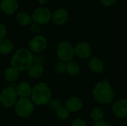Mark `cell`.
Segmentation results:
<instances>
[{"mask_svg": "<svg viewBox=\"0 0 127 126\" xmlns=\"http://www.w3.org/2000/svg\"><path fill=\"white\" fill-rule=\"evenodd\" d=\"M47 45H48L47 39L42 35L34 36L30 39L28 42L29 50L31 52L36 53H40L44 50H45Z\"/></svg>", "mask_w": 127, "mask_h": 126, "instance_id": "cell-8", "label": "cell"}, {"mask_svg": "<svg viewBox=\"0 0 127 126\" xmlns=\"http://www.w3.org/2000/svg\"><path fill=\"white\" fill-rule=\"evenodd\" d=\"M71 126H86V123L83 120L77 118L74 121H72Z\"/></svg>", "mask_w": 127, "mask_h": 126, "instance_id": "cell-27", "label": "cell"}, {"mask_svg": "<svg viewBox=\"0 0 127 126\" xmlns=\"http://www.w3.org/2000/svg\"><path fill=\"white\" fill-rule=\"evenodd\" d=\"M14 48V45L11 40L7 38H4L0 40V54L7 55L11 53Z\"/></svg>", "mask_w": 127, "mask_h": 126, "instance_id": "cell-17", "label": "cell"}, {"mask_svg": "<svg viewBox=\"0 0 127 126\" xmlns=\"http://www.w3.org/2000/svg\"><path fill=\"white\" fill-rule=\"evenodd\" d=\"M54 69L57 74H63L66 72V64L64 62L59 61L54 65Z\"/></svg>", "mask_w": 127, "mask_h": 126, "instance_id": "cell-23", "label": "cell"}, {"mask_svg": "<svg viewBox=\"0 0 127 126\" xmlns=\"http://www.w3.org/2000/svg\"><path fill=\"white\" fill-rule=\"evenodd\" d=\"M57 53L60 61L69 62L73 59L75 55L74 48L70 42L67 41H62L57 45Z\"/></svg>", "mask_w": 127, "mask_h": 126, "instance_id": "cell-5", "label": "cell"}, {"mask_svg": "<svg viewBox=\"0 0 127 126\" xmlns=\"http://www.w3.org/2000/svg\"><path fill=\"white\" fill-rule=\"evenodd\" d=\"M33 64H37L39 65H43L45 64V59L41 55L33 56Z\"/></svg>", "mask_w": 127, "mask_h": 126, "instance_id": "cell-25", "label": "cell"}, {"mask_svg": "<svg viewBox=\"0 0 127 126\" xmlns=\"http://www.w3.org/2000/svg\"><path fill=\"white\" fill-rule=\"evenodd\" d=\"M31 100L37 105H45L48 104L51 98V91L46 83H37L33 88L31 93Z\"/></svg>", "mask_w": 127, "mask_h": 126, "instance_id": "cell-3", "label": "cell"}, {"mask_svg": "<svg viewBox=\"0 0 127 126\" xmlns=\"http://www.w3.org/2000/svg\"><path fill=\"white\" fill-rule=\"evenodd\" d=\"M19 7L17 0H1L0 2V8L2 12L7 15L13 14Z\"/></svg>", "mask_w": 127, "mask_h": 126, "instance_id": "cell-11", "label": "cell"}, {"mask_svg": "<svg viewBox=\"0 0 127 126\" xmlns=\"http://www.w3.org/2000/svg\"><path fill=\"white\" fill-rule=\"evenodd\" d=\"M41 30V25L36 24V23H33L31 26V31L33 33V34H37L40 32Z\"/></svg>", "mask_w": 127, "mask_h": 126, "instance_id": "cell-26", "label": "cell"}, {"mask_svg": "<svg viewBox=\"0 0 127 126\" xmlns=\"http://www.w3.org/2000/svg\"><path fill=\"white\" fill-rule=\"evenodd\" d=\"M14 107L15 112L19 117L26 118L32 114L34 108V104L32 102L31 99L20 98L17 100Z\"/></svg>", "mask_w": 127, "mask_h": 126, "instance_id": "cell-6", "label": "cell"}, {"mask_svg": "<svg viewBox=\"0 0 127 126\" xmlns=\"http://www.w3.org/2000/svg\"><path fill=\"white\" fill-rule=\"evenodd\" d=\"M90 116L92 117V119L96 123L97 121L102 120V119L103 118L104 114L103 111L98 107H95L90 113Z\"/></svg>", "mask_w": 127, "mask_h": 126, "instance_id": "cell-21", "label": "cell"}, {"mask_svg": "<svg viewBox=\"0 0 127 126\" xmlns=\"http://www.w3.org/2000/svg\"><path fill=\"white\" fill-rule=\"evenodd\" d=\"M89 68L92 72L95 74H100L103 71L104 65L100 59L93 57L89 62Z\"/></svg>", "mask_w": 127, "mask_h": 126, "instance_id": "cell-15", "label": "cell"}, {"mask_svg": "<svg viewBox=\"0 0 127 126\" xmlns=\"http://www.w3.org/2000/svg\"><path fill=\"white\" fill-rule=\"evenodd\" d=\"M16 90L20 98H29L32 93V88L27 82H21L19 83L16 87Z\"/></svg>", "mask_w": 127, "mask_h": 126, "instance_id": "cell-14", "label": "cell"}, {"mask_svg": "<svg viewBox=\"0 0 127 126\" xmlns=\"http://www.w3.org/2000/svg\"><path fill=\"white\" fill-rule=\"evenodd\" d=\"M6 35H7V29L3 24L0 23V40L5 38Z\"/></svg>", "mask_w": 127, "mask_h": 126, "instance_id": "cell-28", "label": "cell"}, {"mask_svg": "<svg viewBox=\"0 0 127 126\" xmlns=\"http://www.w3.org/2000/svg\"><path fill=\"white\" fill-rule=\"evenodd\" d=\"M109 126V124L106 122V121H104V120H100V121H97V122H96L95 124H94V126Z\"/></svg>", "mask_w": 127, "mask_h": 126, "instance_id": "cell-30", "label": "cell"}, {"mask_svg": "<svg viewBox=\"0 0 127 126\" xmlns=\"http://www.w3.org/2000/svg\"><path fill=\"white\" fill-rule=\"evenodd\" d=\"M74 53L80 59H87L92 54V48L87 42H81L75 45Z\"/></svg>", "mask_w": 127, "mask_h": 126, "instance_id": "cell-10", "label": "cell"}, {"mask_svg": "<svg viewBox=\"0 0 127 126\" xmlns=\"http://www.w3.org/2000/svg\"><path fill=\"white\" fill-rule=\"evenodd\" d=\"M48 104H49V105H48L49 109L51 111H54V112H57L60 108H61L63 107L62 102L60 100H51Z\"/></svg>", "mask_w": 127, "mask_h": 126, "instance_id": "cell-22", "label": "cell"}, {"mask_svg": "<svg viewBox=\"0 0 127 126\" xmlns=\"http://www.w3.org/2000/svg\"><path fill=\"white\" fill-rule=\"evenodd\" d=\"M33 62V53L26 48H20L17 50L11 58V66L18 70L22 71L28 70V68Z\"/></svg>", "mask_w": 127, "mask_h": 126, "instance_id": "cell-2", "label": "cell"}, {"mask_svg": "<svg viewBox=\"0 0 127 126\" xmlns=\"http://www.w3.org/2000/svg\"><path fill=\"white\" fill-rule=\"evenodd\" d=\"M51 16H52L51 12L48 8L40 7L36 8L33 10L31 17L33 23L42 25L48 23L51 19Z\"/></svg>", "mask_w": 127, "mask_h": 126, "instance_id": "cell-7", "label": "cell"}, {"mask_svg": "<svg viewBox=\"0 0 127 126\" xmlns=\"http://www.w3.org/2000/svg\"><path fill=\"white\" fill-rule=\"evenodd\" d=\"M66 72L71 76H77L80 74V68L76 62H69L66 64Z\"/></svg>", "mask_w": 127, "mask_h": 126, "instance_id": "cell-20", "label": "cell"}, {"mask_svg": "<svg viewBox=\"0 0 127 126\" xmlns=\"http://www.w3.org/2000/svg\"><path fill=\"white\" fill-rule=\"evenodd\" d=\"M16 20L19 25L28 26L32 22V17L26 12H19L16 16Z\"/></svg>", "mask_w": 127, "mask_h": 126, "instance_id": "cell-18", "label": "cell"}, {"mask_svg": "<svg viewBox=\"0 0 127 126\" xmlns=\"http://www.w3.org/2000/svg\"><path fill=\"white\" fill-rule=\"evenodd\" d=\"M95 100L100 104H109L113 102L115 93L107 79L97 83L92 91Z\"/></svg>", "mask_w": 127, "mask_h": 126, "instance_id": "cell-1", "label": "cell"}, {"mask_svg": "<svg viewBox=\"0 0 127 126\" xmlns=\"http://www.w3.org/2000/svg\"><path fill=\"white\" fill-rule=\"evenodd\" d=\"M28 75L33 78V79H37L40 77L43 73H44V68L42 65H39L37 64H32L27 70Z\"/></svg>", "mask_w": 127, "mask_h": 126, "instance_id": "cell-16", "label": "cell"}, {"mask_svg": "<svg viewBox=\"0 0 127 126\" xmlns=\"http://www.w3.org/2000/svg\"><path fill=\"white\" fill-rule=\"evenodd\" d=\"M17 92L13 84L4 88L0 94V102L4 108L15 106L17 102Z\"/></svg>", "mask_w": 127, "mask_h": 126, "instance_id": "cell-4", "label": "cell"}, {"mask_svg": "<svg viewBox=\"0 0 127 126\" xmlns=\"http://www.w3.org/2000/svg\"><path fill=\"white\" fill-rule=\"evenodd\" d=\"M49 0H38V1L41 4H47V2Z\"/></svg>", "mask_w": 127, "mask_h": 126, "instance_id": "cell-31", "label": "cell"}, {"mask_svg": "<svg viewBox=\"0 0 127 126\" xmlns=\"http://www.w3.org/2000/svg\"><path fill=\"white\" fill-rule=\"evenodd\" d=\"M19 71L12 66L10 68H7L4 71V78L7 81L10 82H15L16 80H17V79L19 78Z\"/></svg>", "mask_w": 127, "mask_h": 126, "instance_id": "cell-19", "label": "cell"}, {"mask_svg": "<svg viewBox=\"0 0 127 126\" xmlns=\"http://www.w3.org/2000/svg\"><path fill=\"white\" fill-rule=\"evenodd\" d=\"M56 114L57 116V117L62 120H65L67 119L68 117H69V111L67 110L65 108H63L62 107L61 108H60L57 112H56Z\"/></svg>", "mask_w": 127, "mask_h": 126, "instance_id": "cell-24", "label": "cell"}, {"mask_svg": "<svg viewBox=\"0 0 127 126\" xmlns=\"http://www.w3.org/2000/svg\"><path fill=\"white\" fill-rule=\"evenodd\" d=\"M65 108L69 111L77 112L83 108V102L79 97H71L65 101Z\"/></svg>", "mask_w": 127, "mask_h": 126, "instance_id": "cell-13", "label": "cell"}, {"mask_svg": "<svg viewBox=\"0 0 127 126\" xmlns=\"http://www.w3.org/2000/svg\"><path fill=\"white\" fill-rule=\"evenodd\" d=\"M68 19V13L67 10L64 8H60L56 10L52 16L51 20L57 25H62L65 24Z\"/></svg>", "mask_w": 127, "mask_h": 126, "instance_id": "cell-12", "label": "cell"}, {"mask_svg": "<svg viewBox=\"0 0 127 126\" xmlns=\"http://www.w3.org/2000/svg\"><path fill=\"white\" fill-rule=\"evenodd\" d=\"M113 114L119 118L127 117V100L121 99L115 102L112 106Z\"/></svg>", "mask_w": 127, "mask_h": 126, "instance_id": "cell-9", "label": "cell"}, {"mask_svg": "<svg viewBox=\"0 0 127 126\" xmlns=\"http://www.w3.org/2000/svg\"><path fill=\"white\" fill-rule=\"evenodd\" d=\"M100 1L105 6H111L117 1V0H100Z\"/></svg>", "mask_w": 127, "mask_h": 126, "instance_id": "cell-29", "label": "cell"}]
</instances>
